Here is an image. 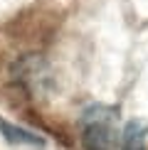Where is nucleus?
Segmentation results:
<instances>
[{
	"instance_id": "nucleus-1",
	"label": "nucleus",
	"mask_w": 148,
	"mask_h": 150,
	"mask_svg": "<svg viewBox=\"0 0 148 150\" xmlns=\"http://www.w3.org/2000/svg\"><path fill=\"white\" fill-rule=\"evenodd\" d=\"M82 140L86 150H116L119 111L114 106H89L82 113Z\"/></svg>"
},
{
	"instance_id": "nucleus-2",
	"label": "nucleus",
	"mask_w": 148,
	"mask_h": 150,
	"mask_svg": "<svg viewBox=\"0 0 148 150\" xmlns=\"http://www.w3.org/2000/svg\"><path fill=\"white\" fill-rule=\"evenodd\" d=\"M0 135H3L8 143H12V145H35V148L45 145V138L35 135L32 130H25L20 126H15V123L3 121V118H0Z\"/></svg>"
},
{
	"instance_id": "nucleus-3",
	"label": "nucleus",
	"mask_w": 148,
	"mask_h": 150,
	"mask_svg": "<svg viewBox=\"0 0 148 150\" xmlns=\"http://www.w3.org/2000/svg\"><path fill=\"white\" fill-rule=\"evenodd\" d=\"M146 138H148V123L146 121H133L126 123L121 135V150H146Z\"/></svg>"
}]
</instances>
